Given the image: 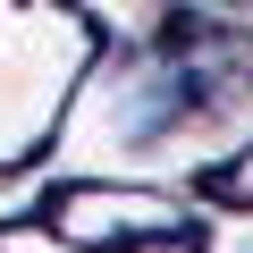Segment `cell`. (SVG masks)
I'll use <instances>...</instances> for the list:
<instances>
[{"mask_svg": "<svg viewBox=\"0 0 253 253\" xmlns=\"http://www.w3.org/2000/svg\"><path fill=\"white\" fill-rule=\"evenodd\" d=\"M110 34L76 0H0V169H42Z\"/></svg>", "mask_w": 253, "mask_h": 253, "instance_id": "obj_1", "label": "cell"}, {"mask_svg": "<svg viewBox=\"0 0 253 253\" xmlns=\"http://www.w3.org/2000/svg\"><path fill=\"white\" fill-rule=\"evenodd\" d=\"M42 219L76 253H135V245L194 236L203 228V203L186 186H152V177H51Z\"/></svg>", "mask_w": 253, "mask_h": 253, "instance_id": "obj_2", "label": "cell"}, {"mask_svg": "<svg viewBox=\"0 0 253 253\" xmlns=\"http://www.w3.org/2000/svg\"><path fill=\"white\" fill-rule=\"evenodd\" d=\"M0 253H76L42 211H26V219H9V228H0Z\"/></svg>", "mask_w": 253, "mask_h": 253, "instance_id": "obj_3", "label": "cell"}, {"mask_svg": "<svg viewBox=\"0 0 253 253\" xmlns=\"http://www.w3.org/2000/svg\"><path fill=\"white\" fill-rule=\"evenodd\" d=\"M135 253H203L194 236H169V245H135Z\"/></svg>", "mask_w": 253, "mask_h": 253, "instance_id": "obj_4", "label": "cell"}]
</instances>
